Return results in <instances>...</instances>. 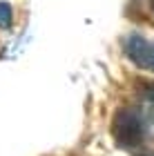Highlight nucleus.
Here are the masks:
<instances>
[{
    "label": "nucleus",
    "instance_id": "nucleus-4",
    "mask_svg": "<svg viewBox=\"0 0 154 156\" xmlns=\"http://www.w3.org/2000/svg\"><path fill=\"white\" fill-rule=\"evenodd\" d=\"M11 25V7L0 2V27H9Z\"/></svg>",
    "mask_w": 154,
    "mask_h": 156
},
{
    "label": "nucleus",
    "instance_id": "nucleus-5",
    "mask_svg": "<svg viewBox=\"0 0 154 156\" xmlns=\"http://www.w3.org/2000/svg\"><path fill=\"white\" fill-rule=\"evenodd\" d=\"M138 156H154V152H145V154H138Z\"/></svg>",
    "mask_w": 154,
    "mask_h": 156
},
{
    "label": "nucleus",
    "instance_id": "nucleus-1",
    "mask_svg": "<svg viewBox=\"0 0 154 156\" xmlns=\"http://www.w3.org/2000/svg\"><path fill=\"white\" fill-rule=\"evenodd\" d=\"M112 136L121 147H134L141 143L145 136V125L138 112L130 107L118 109L114 114V123H112Z\"/></svg>",
    "mask_w": 154,
    "mask_h": 156
},
{
    "label": "nucleus",
    "instance_id": "nucleus-2",
    "mask_svg": "<svg viewBox=\"0 0 154 156\" xmlns=\"http://www.w3.org/2000/svg\"><path fill=\"white\" fill-rule=\"evenodd\" d=\"M125 56L141 69H150L154 72V40H148L138 34H130L123 40Z\"/></svg>",
    "mask_w": 154,
    "mask_h": 156
},
{
    "label": "nucleus",
    "instance_id": "nucleus-3",
    "mask_svg": "<svg viewBox=\"0 0 154 156\" xmlns=\"http://www.w3.org/2000/svg\"><path fill=\"white\" fill-rule=\"evenodd\" d=\"M143 105H145V112H148L150 120L154 123V83L145 85V89H143Z\"/></svg>",
    "mask_w": 154,
    "mask_h": 156
},
{
    "label": "nucleus",
    "instance_id": "nucleus-6",
    "mask_svg": "<svg viewBox=\"0 0 154 156\" xmlns=\"http://www.w3.org/2000/svg\"><path fill=\"white\" fill-rule=\"evenodd\" d=\"M150 7H152V13H154V0H150Z\"/></svg>",
    "mask_w": 154,
    "mask_h": 156
}]
</instances>
